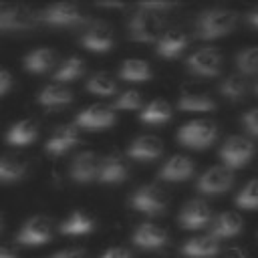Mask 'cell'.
<instances>
[{"label":"cell","instance_id":"ba28073f","mask_svg":"<svg viewBox=\"0 0 258 258\" xmlns=\"http://www.w3.org/2000/svg\"><path fill=\"white\" fill-rule=\"evenodd\" d=\"M115 42L113 26L105 20H95L91 22L83 34H81V44L93 52H107Z\"/></svg>","mask_w":258,"mask_h":258},{"label":"cell","instance_id":"ffe728a7","mask_svg":"<svg viewBox=\"0 0 258 258\" xmlns=\"http://www.w3.org/2000/svg\"><path fill=\"white\" fill-rule=\"evenodd\" d=\"M129 175V165L121 155H107L103 157L101 171H99V181L101 183H121Z\"/></svg>","mask_w":258,"mask_h":258},{"label":"cell","instance_id":"cb8c5ba5","mask_svg":"<svg viewBox=\"0 0 258 258\" xmlns=\"http://www.w3.org/2000/svg\"><path fill=\"white\" fill-rule=\"evenodd\" d=\"M54 64H56V52L46 46L34 48L24 56V69L30 73H36V75L50 71Z\"/></svg>","mask_w":258,"mask_h":258},{"label":"cell","instance_id":"74e56055","mask_svg":"<svg viewBox=\"0 0 258 258\" xmlns=\"http://www.w3.org/2000/svg\"><path fill=\"white\" fill-rule=\"evenodd\" d=\"M139 8L149 10V12H155V14H161V12H165V10H171L173 4H169V2H145V4H141Z\"/></svg>","mask_w":258,"mask_h":258},{"label":"cell","instance_id":"7c38bea8","mask_svg":"<svg viewBox=\"0 0 258 258\" xmlns=\"http://www.w3.org/2000/svg\"><path fill=\"white\" fill-rule=\"evenodd\" d=\"M103 159L95 151H81L71 161V177L77 183H89L93 179H99Z\"/></svg>","mask_w":258,"mask_h":258},{"label":"cell","instance_id":"bcb514c9","mask_svg":"<svg viewBox=\"0 0 258 258\" xmlns=\"http://www.w3.org/2000/svg\"><path fill=\"white\" fill-rule=\"evenodd\" d=\"M0 228H2V216H0Z\"/></svg>","mask_w":258,"mask_h":258},{"label":"cell","instance_id":"d4e9b609","mask_svg":"<svg viewBox=\"0 0 258 258\" xmlns=\"http://www.w3.org/2000/svg\"><path fill=\"white\" fill-rule=\"evenodd\" d=\"M242 216L236 212H222L212 224V236L216 238H232L242 232Z\"/></svg>","mask_w":258,"mask_h":258},{"label":"cell","instance_id":"2e32d148","mask_svg":"<svg viewBox=\"0 0 258 258\" xmlns=\"http://www.w3.org/2000/svg\"><path fill=\"white\" fill-rule=\"evenodd\" d=\"M129 157L139 159V161H151L157 159L163 153V143L159 137L155 135H139L137 139L131 141L129 149H127Z\"/></svg>","mask_w":258,"mask_h":258},{"label":"cell","instance_id":"f546056e","mask_svg":"<svg viewBox=\"0 0 258 258\" xmlns=\"http://www.w3.org/2000/svg\"><path fill=\"white\" fill-rule=\"evenodd\" d=\"M121 79L123 81H147L151 79V67L147 60H141V58H129L121 64V71H119Z\"/></svg>","mask_w":258,"mask_h":258},{"label":"cell","instance_id":"e575fe53","mask_svg":"<svg viewBox=\"0 0 258 258\" xmlns=\"http://www.w3.org/2000/svg\"><path fill=\"white\" fill-rule=\"evenodd\" d=\"M236 206L246 208V210H254L258 208V179L248 181L236 196Z\"/></svg>","mask_w":258,"mask_h":258},{"label":"cell","instance_id":"f6af8a7d","mask_svg":"<svg viewBox=\"0 0 258 258\" xmlns=\"http://www.w3.org/2000/svg\"><path fill=\"white\" fill-rule=\"evenodd\" d=\"M254 93H256V95H258V83H256V85H254Z\"/></svg>","mask_w":258,"mask_h":258},{"label":"cell","instance_id":"8d00e7d4","mask_svg":"<svg viewBox=\"0 0 258 258\" xmlns=\"http://www.w3.org/2000/svg\"><path fill=\"white\" fill-rule=\"evenodd\" d=\"M242 125H244V129L248 133H252V135L258 137V107L256 109H250V111H246L242 115Z\"/></svg>","mask_w":258,"mask_h":258},{"label":"cell","instance_id":"4316f807","mask_svg":"<svg viewBox=\"0 0 258 258\" xmlns=\"http://www.w3.org/2000/svg\"><path fill=\"white\" fill-rule=\"evenodd\" d=\"M38 135V125L36 121L32 119H22L18 123H14L8 133H6V141L12 143V145H26V143H32Z\"/></svg>","mask_w":258,"mask_h":258},{"label":"cell","instance_id":"836d02e7","mask_svg":"<svg viewBox=\"0 0 258 258\" xmlns=\"http://www.w3.org/2000/svg\"><path fill=\"white\" fill-rule=\"evenodd\" d=\"M236 67L242 75H258V46H246L236 54Z\"/></svg>","mask_w":258,"mask_h":258},{"label":"cell","instance_id":"4fadbf2b","mask_svg":"<svg viewBox=\"0 0 258 258\" xmlns=\"http://www.w3.org/2000/svg\"><path fill=\"white\" fill-rule=\"evenodd\" d=\"M113 123H115L113 107H109L105 103L89 105L87 109H83L77 115V125L85 127V129H105V127H111Z\"/></svg>","mask_w":258,"mask_h":258},{"label":"cell","instance_id":"e0dca14e","mask_svg":"<svg viewBox=\"0 0 258 258\" xmlns=\"http://www.w3.org/2000/svg\"><path fill=\"white\" fill-rule=\"evenodd\" d=\"M28 171V157L24 153L0 155V183L18 181Z\"/></svg>","mask_w":258,"mask_h":258},{"label":"cell","instance_id":"d6986e66","mask_svg":"<svg viewBox=\"0 0 258 258\" xmlns=\"http://www.w3.org/2000/svg\"><path fill=\"white\" fill-rule=\"evenodd\" d=\"M191 173H194V161L187 155H173L159 169V177L165 181H183L191 177Z\"/></svg>","mask_w":258,"mask_h":258},{"label":"cell","instance_id":"7a4b0ae2","mask_svg":"<svg viewBox=\"0 0 258 258\" xmlns=\"http://www.w3.org/2000/svg\"><path fill=\"white\" fill-rule=\"evenodd\" d=\"M218 135L216 123L210 119H196L185 123L179 131H177V139L181 145L191 147V149H206L208 145L214 143Z\"/></svg>","mask_w":258,"mask_h":258},{"label":"cell","instance_id":"3957f363","mask_svg":"<svg viewBox=\"0 0 258 258\" xmlns=\"http://www.w3.org/2000/svg\"><path fill=\"white\" fill-rule=\"evenodd\" d=\"M161 28H163V20H161V14H155V12H149V10H143L139 8L129 24H127V30H129V36L137 42H153L159 38L161 34Z\"/></svg>","mask_w":258,"mask_h":258},{"label":"cell","instance_id":"484cf974","mask_svg":"<svg viewBox=\"0 0 258 258\" xmlns=\"http://www.w3.org/2000/svg\"><path fill=\"white\" fill-rule=\"evenodd\" d=\"M179 109L181 111H191V113H208V111L216 109V103L208 93L183 91L181 97H179Z\"/></svg>","mask_w":258,"mask_h":258},{"label":"cell","instance_id":"8992f818","mask_svg":"<svg viewBox=\"0 0 258 258\" xmlns=\"http://www.w3.org/2000/svg\"><path fill=\"white\" fill-rule=\"evenodd\" d=\"M50 238H52V222L42 214L26 220L16 234V242L24 246H40L44 242H50Z\"/></svg>","mask_w":258,"mask_h":258},{"label":"cell","instance_id":"60d3db41","mask_svg":"<svg viewBox=\"0 0 258 258\" xmlns=\"http://www.w3.org/2000/svg\"><path fill=\"white\" fill-rule=\"evenodd\" d=\"M10 87H12V75L6 69H0V97L4 93H8Z\"/></svg>","mask_w":258,"mask_h":258},{"label":"cell","instance_id":"ac0fdd59","mask_svg":"<svg viewBox=\"0 0 258 258\" xmlns=\"http://www.w3.org/2000/svg\"><path fill=\"white\" fill-rule=\"evenodd\" d=\"M133 242L139 248L155 250V248H161L167 244V232L155 224H141L133 232Z\"/></svg>","mask_w":258,"mask_h":258},{"label":"cell","instance_id":"1f68e13d","mask_svg":"<svg viewBox=\"0 0 258 258\" xmlns=\"http://www.w3.org/2000/svg\"><path fill=\"white\" fill-rule=\"evenodd\" d=\"M87 89L93 95H101V97H109L117 93V83L109 73H95L89 81H87Z\"/></svg>","mask_w":258,"mask_h":258},{"label":"cell","instance_id":"f1b7e54d","mask_svg":"<svg viewBox=\"0 0 258 258\" xmlns=\"http://www.w3.org/2000/svg\"><path fill=\"white\" fill-rule=\"evenodd\" d=\"M171 119V105L165 99H153L141 113V121L149 125H159Z\"/></svg>","mask_w":258,"mask_h":258},{"label":"cell","instance_id":"4dcf8cb0","mask_svg":"<svg viewBox=\"0 0 258 258\" xmlns=\"http://www.w3.org/2000/svg\"><path fill=\"white\" fill-rule=\"evenodd\" d=\"M248 91V83L242 75H230L220 83V93L228 99V101H240L244 99Z\"/></svg>","mask_w":258,"mask_h":258},{"label":"cell","instance_id":"9c48e42d","mask_svg":"<svg viewBox=\"0 0 258 258\" xmlns=\"http://www.w3.org/2000/svg\"><path fill=\"white\" fill-rule=\"evenodd\" d=\"M83 18H85V14H83L81 6L73 4V2H56V4L46 6L40 12V20L50 26H73V24L83 22Z\"/></svg>","mask_w":258,"mask_h":258},{"label":"cell","instance_id":"7dc6e473","mask_svg":"<svg viewBox=\"0 0 258 258\" xmlns=\"http://www.w3.org/2000/svg\"><path fill=\"white\" fill-rule=\"evenodd\" d=\"M0 8H2V6H0Z\"/></svg>","mask_w":258,"mask_h":258},{"label":"cell","instance_id":"277c9868","mask_svg":"<svg viewBox=\"0 0 258 258\" xmlns=\"http://www.w3.org/2000/svg\"><path fill=\"white\" fill-rule=\"evenodd\" d=\"M167 204H169V194L157 183L141 185L131 196V206L143 214H149V216L161 214L167 208Z\"/></svg>","mask_w":258,"mask_h":258},{"label":"cell","instance_id":"f35d334b","mask_svg":"<svg viewBox=\"0 0 258 258\" xmlns=\"http://www.w3.org/2000/svg\"><path fill=\"white\" fill-rule=\"evenodd\" d=\"M101 258H133V256H131V252H129L127 248L115 246V248H109Z\"/></svg>","mask_w":258,"mask_h":258},{"label":"cell","instance_id":"d6a6232c","mask_svg":"<svg viewBox=\"0 0 258 258\" xmlns=\"http://www.w3.org/2000/svg\"><path fill=\"white\" fill-rule=\"evenodd\" d=\"M83 73H85V60L79 56H71L58 67V71L54 73V81L56 83H69V81L79 79Z\"/></svg>","mask_w":258,"mask_h":258},{"label":"cell","instance_id":"b9f144b4","mask_svg":"<svg viewBox=\"0 0 258 258\" xmlns=\"http://www.w3.org/2000/svg\"><path fill=\"white\" fill-rule=\"evenodd\" d=\"M18 252L12 244H0V258H16Z\"/></svg>","mask_w":258,"mask_h":258},{"label":"cell","instance_id":"44dd1931","mask_svg":"<svg viewBox=\"0 0 258 258\" xmlns=\"http://www.w3.org/2000/svg\"><path fill=\"white\" fill-rule=\"evenodd\" d=\"M218 250H220L218 238L212 234L191 238L181 246V254L187 258H212L218 254Z\"/></svg>","mask_w":258,"mask_h":258},{"label":"cell","instance_id":"7bdbcfd3","mask_svg":"<svg viewBox=\"0 0 258 258\" xmlns=\"http://www.w3.org/2000/svg\"><path fill=\"white\" fill-rule=\"evenodd\" d=\"M224 258H246V252H244L242 248H230V250L224 254Z\"/></svg>","mask_w":258,"mask_h":258},{"label":"cell","instance_id":"ab89813d","mask_svg":"<svg viewBox=\"0 0 258 258\" xmlns=\"http://www.w3.org/2000/svg\"><path fill=\"white\" fill-rule=\"evenodd\" d=\"M52 258H87V252L81 248H67V250L56 252Z\"/></svg>","mask_w":258,"mask_h":258},{"label":"cell","instance_id":"8fae6325","mask_svg":"<svg viewBox=\"0 0 258 258\" xmlns=\"http://www.w3.org/2000/svg\"><path fill=\"white\" fill-rule=\"evenodd\" d=\"M187 69L200 77H216L222 71V54L214 46L198 48L187 56Z\"/></svg>","mask_w":258,"mask_h":258},{"label":"cell","instance_id":"603a6c76","mask_svg":"<svg viewBox=\"0 0 258 258\" xmlns=\"http://www.w3.org/2000/svg\"><path fill=\"white\" fill-rule=\"evenodd\" d=\"M73 101V93L69 87H64V83H50L46 85L40 95H38V103L46 109H58V107H64Z\"/></svg>","mask_w":258,"mask_h":258},{"label":"cell","instance_id":"6da1fadb","mask_svg":"<svg viewBox=\"0 0 258 258\" xmlns=\"http://www.w3.org/2000/svg\"><path fill=\"white\" fill-rule=\"evenodd\" d=\"M236 22H238V14L232 10H226V8L204 10L196 18V36L204 40L226 36L234 30Z\"/></svg>","mask_w":258,"mask_h":258},{"label":"cell","instance_id":"7402d4cb","mask_svg":"<svg viewBox=\"0 0 258 258\" xmlns=\"http://www.w3.org/2000/svg\"><path fill=\"white\" fill-rule=\"evenodd\" d=\"M189 38L183 30L171 28L167 32H163V36L157 42V54L163 58H175L177 54H181V50L187 46Z\"/></svg>","mask_w":258,"mask_h":258},{"label":"cell","instance_id":"52a82bcc","mask_svg":"<svg viewBox=\"0 0 258 258\" xmlns=\"http://www.w3.org/2000/svg\"><path fill=\"white\" fill-rule=\"evenodd\" d=\"M252 155H254V143L242 135L228 137L224 141V145L220 147V157L226 163V167H230V169L246 165Z\"/></svg>","mask_w":258,"mask_h":258},{"label":"cell","instance_id":"5bb4252c","mask_svg":"<svg viewBox=\"0 0 258 258\" xmlns=\"http://www.w3.org/2000/svg\"><path fill=\"white\" fill-rule=\"evenodd\" d=\"M212 210L204 200H189L179 212V224L187 230H198L210 224Z\"/></svg>","mask_w":258,"mask_h":258},{"label":"cell","instance_id":"d590c367","mask_svg":"<svg viewBox=\"0 0 258 258\" xmlns=\"http://www.w3.org/2000/svg\"><path fill=\"white\" fill-rule=\"evenodd\" d=\"M141 93L139 91H125V93H121L117 99H115V103H113V107L115 109H123V111H135V109H139L141 107Z\"/></svg>","mask_w":258,"mask_h":258},{"label":"cell","instance_id":"ee69618b","mask_svg":"<svg viewBox=\"0 0 258 258\" xmlns=\"http://www.w3.org/2000/svg\"><path fill=\"white\" fill-rule=\"evenodd\" d=\"M248 24L254 26V28H258V6L248 12Z\"/></svg>","mask_w":258,"mask_h":258},{"label":"cell","instance_id":"30bf717a","mask_svg":"<svg viewBox=\"0 0 258 258\" xmlns=\"http://www.w3.org/2000/svg\"><path fill=\"white\" fill-rule=\"evenodd\" d=\"M234 183V173L230 167L226 165H214L210 167L208 171H204L198 179V191L202 194H210V196H216V194H224L232 187Z\"/></svg>","mask_w":258,"mask_h":258},{"label":"cell","instance_id":"83f0119b","mask_svg":"<svg viewBox=\"0 0 258 258\" xmlns=\"http://www.w3.org/2000/svg\"><path fill=\"white\" fill-rule=\"evenodd\" d=\"M91 230H93V218L83 210L71 212L67 220L60 224V232L67 236H81V234H89Z\"/></svg>","mask_w":258,"mask_h":258},{"label":"cell","instance_id":"9a60e30c","mask_svg":"<svg viewBox=\"0 0 258 258\" xmlns=\"http://www.w3.org/2000/svg\"><path fill=\"white\" fill-rule=\"evenodd\" d=\"M77 141H79L77 125H58V127H54V131L46 139L44 151L48 155H60V153L69 151Z\"/></svg>","mask_w":258,"mask_h":258},{"label":"cell","instance_id":"5b68a950","mask_svg":"<svg viewBox=\"0 0 258 258\" xmlns=\"http://www.w3.org/2000/svg\"><path fill=\"white\" fill-rule=\"evenodd\" d=\"M40 14L30 10L28 6H2L0 8V32H20L36 26Z\"/></svg>","mask_w":258,"mask_h":258}]
</instances>
